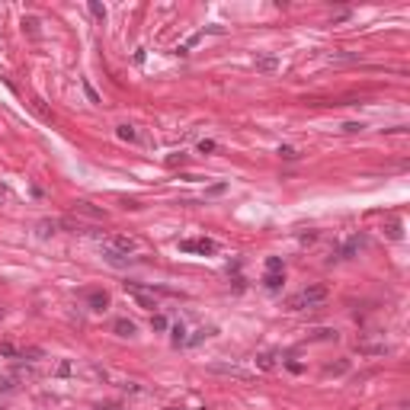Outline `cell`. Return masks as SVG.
Instances as JSON below:
<instances>
[{"instance_id": "obj_4", "label": "cell", "mask_w": 410, "mask_h": 410, "mask_svg": "<svg viewBox=\"0 0 410 410\" xmlns=\"http://www.w3.org/2000/svg\"><path fill=\"white\" fill-rule=\"evenodd\" d=\"M103 257H106V263H109V266H116V269H122V266H128V260H132V257L119 254V250H112L109 243H103Z\"/></svg>"}, {"instance_id": "obj_5", "label": "cell", "mask_w": 410, "mask_h": 410, "mask_svg": "<svg viewBox=\"0 0 410 410\" xmlns=\"http://www.w3.org/2000/svg\"><path fill=\"white\" fill-rule=\"evenodd\" d=\"M109 247L128 257V254H132V250L138 247V240H135V237H125V234H119V237H112V240H109Z\"/></svg>"}, {"instance_id": "obj_17", "label": "cell", "mask_w": 410, "mask_h": 410, "mask_svg": "<svg viewBox=\"0 0 410 410\" xmlns=\"http://www.w3.org/2000/svg\"><path fill=\"white\" fill-rule=\"evenodd\" d=\"M90 13L97 16V20H106V7H103L100 0H90Z\"/></svg>"}, {"instance_id": "obj_18", "label": "cell", "mask_w": 410, "mask_h": 410, "mask_svg": "<svg viewBox=\"0 0 410 410\" xmlns=\"http://www.w3.org/2000/svg\"><path fill=\"white\" fill-rule=\"evenodd\" d=\"M151 327H154V330H167V327H170V320L163 317V314H154V317H151Z\"/></svg>"}, {"instance_id": "obj_12", "label": "cell", "mask_w": 410, "mask_h": 410, "mask_svg": "<svg viewBox=\"0 0 410 410\" xmlns=\"http://www.w3.org/2000/svg\"><path fill=\"white\" fill-rule=\"evenodd\" d=\"M116 135L122 138V141H138V132H135L132 125H119V128H116Z\"/></svg>"}, {"instance_id": "obj_16", "label": "cell", "mask_w": 410, "mask_h": 410, "mask_svg": "<svg viewBox=\"0 0 410 410\" xmlns=\"http://www.w3.org/2000/svg\"><path fill=\"white\" fill-rule=\"evenodd\" d=\"M263 285H266V289H279V285H282V273H266Z\"/></svg>"}, {"instance_id": "obj_14", "label": "cell", "mask_w": 410, "mask_h": 410, "mask_svg": "<svg viewBox=\"0 0 410 410\" xmlns=\"http://www.w3.org/2000/svg\"><path fill=\"white\" fill-rule=\"evenodd\" d=\"M212 334H215V330H212V327H199V330H196V334H193V337H189V340H186V343H193V346H196V343H202V340H205V337H212Z\"/></svg>"}, {"instance_id": "obj_19", "label": "cell", "mask_w": 410, "mask_h": 410, "mask_svg": "<svg viewBox=\"0 0 410 410\" xmlns=\"http://www.w3.org/2000/svg\"><path fill=\"white\" fill-rule=\"evenodd\" d=\"M266 273H282V260H279V257H269V260H266Z\"/></svg>"}, {"instance_id": "obj_21", "label": "cell", "mask_w": 410, "mask_h": 410, "mask_svg": "<svg viewBox=\"0 0 410 410\" xmlns=\"http://www.w3.org/2000/svg\"><path fill=\"white\" fill-rule=\"evenodd\" d=\"M359 247H362V237H353L350 243H346V250H343V254H346V257H353V254H356Z\"/></svg>"}, {"instance_id": "obj_3", "label": "cell", "mask_w": 410, "mask_h": 410, "mask_svg": "<svg viewBox=\"0 0 410 410\" xmlns=\"http://www.w3.org/2000/svg\"><path fill=\"white\" fill-rule=\"evenodd\" d=\"M180 250H183V254H202V257H208V254H215V250H218V243L208 240V237H189V240H180Z\"/></svg>"}, {"instance_id": "obj_15", "label": "cell", "mask_w": 410, "mask_h": 410, "mask_svg": "<svg viewBox=\"0 0 410 410\" xmlns=\"http://www.w3.org/2000/svg\"><path fill=\"white\" fill-rule=\"evenodd\" d=\"M257 365H260V369H273V365H276V356H273V353H260V356H257Z\"/></svg>"}, {"instance_id": "obj_25", "label": "cell", "mask_w": 410, "mask_h": 410, "mask_svg": "<svg viewBox=\"0 0 410 410\" xmlns=\"http://www.w3.org/2000/svg\"><path fill=\"white\" fill-rule=\"evenodd\" d=\"M388 237H394V240L400 237V224H397V221H391V224H388Z\"/></svg>"}, {"instance_id": "obj_23", "label": "cell", "mask_w": 410, "mask_h": 410, "mask_svg": "<svg viewBox=\"0 0 410 410\" xmlns=\"http://www.w3.org/2000/svg\"><path fill=\"white\" fill-rule=\"evenodd\" d=\"M39 228H42V237H48V234H55V228H58V221H42Z\"/></svg>"}, {"instance_id": "obj_6", "label": "cell", "mask_w": 410, "mask_h": 410, "mask_svg": "<svg viewBox=\"0 0 410 410\" xmlns=\"http://www.w3.org/2000/svg\"><path fill=\"white\" fill-rule=\"evenodd\" d=\"M87 304H90L93 311H106L109 308V292H103V289L90 292V295H87Z\"/></svg>"}, {"instance_id": "obj_27", "label": "cell", "mask_w": 410, "mask_h": 410, "mask_svg": "<svg viewBox=\"0 0 410 410\" xmlns=\"http://www.w3.org/2000/svg\"><path fill=\"white\" fill-rule=\"evenodd\" d=\"M343 132H362V122H346Z\"/></svg>"}, {"instance_id": "obj_11", "label": "cell", "mask_w": 410, "mask_h": 410, "mask_svg": "<svg viewBox=\"0 0 410 410\" xmlns=\"http://www.w3.org/2000/svg\"><path fill=\"white\" fill-rule=\"evenodd\" d=\"M170 337H173V346L186 343V327L183 324H170Z\"/></svg>"}, {"instance_id": "obj_10", "label": "cell", "mask_w": 410, "mask_h": 410, "mask_svg": "<svg viewBox=\"0 0 410 410\" xmlns=\"http://www.w3.org/2000/svg\"><path fill=\"white\" fill-rule=\"evenodd\" d=\"M276 67H279V61H276L273 55H266V58H257V71L269 74V71H276Z\"/></svg>"}, {"instance_id": "obj_13", "label": "cell", "mask_w": 410, "mask_h": 410, "mask_svg": "<svg viewBox=\"0 0 410 410\" xmlns=\"http://www.w3.org/2000/svg\"><path fill=\"white\" fill-rule=\"evenodd\" d=\"M23 29L36 39V36H39V20H36V16H23Z\"/></svg>"}, {"instance_id": "obj_20", "label": "cell", "mask_w": 410, "mask_h": 410, "mask_svg": "<svg viewBox=\"0 0 410 410\" xmlns=\"http://www.w3.org/2000/svg\"><path fill=\"white\" fill-rule=\"evenodd\" d=\"M0 356H7V359H13V356H20V350H16L13 343H0Z\"/></svg>"}, {"instance_id": "obj_8", "label": "cell", "mask_w": 410, "mask_h": 410, "mask_svg": "<svg viewBox=\"0 0 410 410\" xmlns=\"http://www.w3.org/2000/svg\"><path fill=\"white\" fill-rule=\"evenodd\" d=\"M135 330H138V327L132 324V320H125V317L116 320V334H119V337H135Z\"/></svg>"}, {"instance_id": "obj_1", "label": "cell", "mask_w": 410, "mask_h": 410, "mask_svg": "<svg viewBox=\"0 0 410 410\" xmlns=\"http://www.w3.org/2000/svg\"><path fill=\"white\" fill-rule=\"evenodd\" d=\"M327 298V289L324 285H308V289H301V292H295L289 301H285V308L289 311H301V308H317L320 301Z\"/></svg>"}, {"instance_id": "obj_22", "label": "cell", "mask_w": 410, "mask_h": 410, "mask_svg": "<svg viewBox=\"0 0 410 410\" xmlns=\"http://www.w3.org/2000/svg\"><path fill=\"white\" fill-rule=\"evenodd\" d=\"M84 93H87V100H90V103H103V100H100V93L93 90V87L87 84V80H84Z\"/></svg>"}, {"instance_id": "obj_9", "label": "cell", "mask_w": 410, "mask_h": 410, "mask_svg": "<svg viewBox=\"0 0 410 410\" xmlns=\"http://www.w3.org/2000/svg\"><path fill=\"white\" fill-rule=\"evenodd\" d=\"M74 212H80V215H90V218H106V212L93 208L90 202H77V205H74Z\"/></svg>"}, {"instance_id": "obj_26", "label": "cell", "mask_w": 410, "mask_h": 410, "mask_svg": "<svg viewBox=\"0 0 410 410\" xmlns=\"http://www.w3.org/2000/svg\"><path fill=\"white\" fill-rule=\"evenodd\" d=\"M279 154H282L285 160H295V157H298V154H295V147H279Z\"/></svg>"}, {"instance_id": "obj_24", "label": "cell", "mask_w": 410, "mask_h": 410, "mask_svg": "<svg viewBox=\"0 0 410 410\" xmlns=\"http://www.w3.org/2000/svg\"><path fill=\"white\" fill-rule=\"evenodd\" d=\"M330 61H356V55H350V51H334Z\"/></svg>"}, {"instance_id": "obj_28", "label": "cell", "mask_w": 410, "mask_h": 410, "mask_svg": "<svg viewBox=\"0 0 410 410\" xmlns=\"http://www.w3.org/2000/svg\"><path fill=\"white\" fill-rule=\"evenodd\" d=\"M199 151L208 154V151H215V141H199Z\"/></svg>"}, {"instance_id": "obj_7", "label": "cell", "mask_w": 410, "mask_h": 410, "mask_svg": "<svg viewBox=\"0 0 410 410\" xmlns=\"http://www.w3.org/2000/svg\"><path fill=\"white\" fill-rule=\"evenodd\" d=\"M208 372H224V375H237V378H247V372L237 369V365H224V362H212Z\"/></svg>"}, {"instance_id": "obj_2", "label": "cell", "mask_w": 410, "mask_h": 410, "mask_svg": "<svg viewBox=\"0 0 410 410\" xmlns=\"http://www.w3.org/2000/svg\"><path fill=\"white\" fill-rule=\"evenodd\" d=\"M125 292L135 298L138 308H144V311H154L157 308V298L154 295L157 292H167V289H154V285H138V282H125Z\"/></svg>"}, {"instance_id": "obj_29", "label": "cell", "mask_w": 410, "mask_h": 410, "mask_svg": "<svg viewBox=\"0 0 410 410\" xmlns=\"http://www.w3.org/2000/svg\"><path fill=\"white\" fill-rule=\"evenodd\" d=\"M58 375H71V362H61L58 365Z\"/></svg>"}]
</instances>
